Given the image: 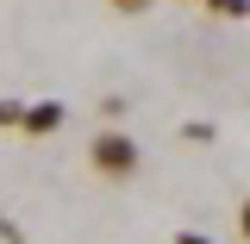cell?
Instances as JSON below:
<instances>
[{"label":"cell","instance_id":"cell-1","mask_svg":"<svg viewBox=\"0 0 250 244\" xmlns=\"http://www.w3.org/2000/svg\"><path fill=\"white\" fill-rule=\"evenodd\" d=\"M88 169L100 182H131V176L144 169V151H138V138H131L125 125H100L88 138Z\"/></svg>","mask_w":250,"mask_h":244},{"label":"cell","instance_id":"cell-2","mask_svg":"<svg viewBox=\"0 0 250 244\" xmlns=\"http://www.w3.org/2000/svg\"><path fill=\"white\" fill-rule=\"evenodd\" d=\"M62 119H69V107H62V100H31L25 113H19V132H25V138H50Z\"/></svg>","mask_w":250,"mask_h":244},{"label":"cell","instance_id":"cell-3","mask_svg":"<svg viewBox=\"0 0 250 244\" xmlns=\"http://www.w3.org/2000/svg\"><path fill=\"white\" fill-rule=\"evenodd\" d=\"M200 6H207L213 19H231V25H238V19L250 13V0H200Z\"/></svg>","mask_w":250,"mask_h":244},{"label":"cell","instance_id":"cell-4","mask_svg":"<svg viewBox=\"0 0 250 244\" xmlns=\"http://www.w3.org/2000/svg\"><path fill=\"white\" fill-rule=\"evenodd\" d=\"M113 13H125V19H144V13H156V0H106Z\"/></svg>","mask_w":250,"mask_h":244},{"label":"cell","instance_id":"cell-5","mask_svg":"<svg viewBox=\"0 0 250 244\" xmlns=\"http://www.w3.org/2000/svg\"><path fill=\"white\" fill-rule=\"evenodd\" d=\"M19 113H25V100H0V132H19Z\"/></svg>","mask_w":250,"mask_h":244},{"label":"cell","instance_id":"cell-6","mask_svg":"<svg viewBox=\"0 0 250 244\" xmlns=\"http://www.w3.org/2000/svg\"><path fill=\"white\" fill-rule=\"evenodd\" d=\"M100 119H106V125L125 119V100H119V94H106V100H100Z\"/></svg>","mask_w":250,"mask_h":244},{"label":"cell","instance_id":"cell-7","mask_svg":"<svg viewBox=\"0 0 250 244\" xmlns=\"http://www.w3.org/2000/svg\"><path fill=\"white\" fill-rule=\"evenodd\" d=\"M175 244H213V238H200V232H175Z\"/></svg>","mask_w":250,"mask_h":244}]
</instances>
